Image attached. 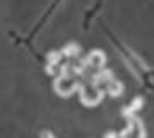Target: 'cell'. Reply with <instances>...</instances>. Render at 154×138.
<instances>
[{"label":"cell","instance_id":"1","mask_svg":"<svg viewBox=\"0 0 154 138\" xmlns=\"http://www.w3.org/2000/svg\"><path fill=\"white\" fill-rule=\"evenodd\" d=\"M106 33L111 36V40L114 41V45L118 47L119 54H121V57H123V61L128 64V68L132 69L133 74L137 76L139 80H142V81L146 83L149 88H152V86H151V81H149V76H152V74H154V71H151L149 68H146V64L140 61V57H137V55L133 54L130 48H126L125 45H123V43L118 40V38H116V36H112V34L109 33V29H107V28H106Z\"/></svg>","mask_w":154,"mask_h":138}]
</instances>
